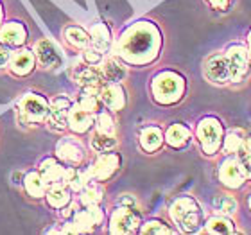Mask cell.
I'll use <instances>...</instances> for the list:
<instances>
[{
  "label": "cell",
  "mask_w": 251,
  "mask_h": 235,
  "mask_svg": "<svg viewBox=\"0 0 251 235\" xmlns=\"http://www.w3.org/2000/svg\"><path fill=\"white\" fill-rule=\"evenodd\" d=\"M244 176H246V174H244V169H242V165L237 162V160H228V162H225L219 173L221 182L230 188L241 187L242 182H244Z\"/></svg>",
  "instance_id": "8fae6325"
},
{
  "label": "cell",
  "mask_w": 251,
  "mask_h": 235,
  "mask_svg": "<svg viewBox=\"0 0 251 235\" xmlns=\"http://www.w3.org/2000/svg\"><path fill=\"white\" fill-rule=\"evenodd\" d=\"M27 31L22 24H16V22H11V24H5L2 29H0V42L5 43V45H20V43L25 42Z\"/></svg>",
  "instance_id": "9a60e30c"
},
{
  "label": "cell",
  "mask_w": 251,
  "mask_h": 235,
  "mask_svg": "<svg viewBox=\"0 0 251 235\" xmlns=\"http://www.w3.org/2000/svg\"><path fill=\"white\" fill-rule=\"evenodd\" d=\"M100 221H102V212L99 210V207L97 205H90L86 210L75 214L74 225H75L77 234H86V232L94 230V226L99 225Z\"/></svg>",
  "instance_id": "30bf717a"
},
{
  "label": "cell",
  "mask_w": 251,
  "mask_h": 235,
  "mask_svg": "<svg viewBox=\"0 0 251 235\" xmlns=\"http://www.w3.org/2000/svg\"><path fill=\"white\" fill-rule=\"evenodd\" d=\"M40 174L43 176L45 183L47 185H61L63 182H67V174H68V169L61 167L56 160L52 158H49L45 162L42 163V169H40Z\"/></svg>",
  "instance_id": "5bb4252c"
},
{
  "label": "cell",
  "mask_w": 251,
  "mask_h": 235,
  "mask_svg": "<svg viewBox=\"0 0 251 235\" xmlns=\"http://www.w3.org/2000/svg\"><path fill=\"white\" fill-rule=\"evenodd\" d=\"M115 146H117V140L113 135H106V133L97 131V133L92 136V147H94L95 151L106 153V151H110V149H113Z\"/></svg>",
  "instance_id": "83f0119b"
},
{
  "label": "cell",
  "mask_w": 251,
  "mask_h": 235,
  "mask_svg": "<svg viewBox=\"0 0 251 235\" xmlns=\"http://www.w3.org/2000/svg\"><path fill=\"white\" fill-rule=\"evenodd\" d=\"M198 138L201 142V147L206 155H214L221 147V138H223V128L219 120L204 119L198 128Z\"/></svg>",
  "instance_id": "5b68a950"
},
{
  "label": "cell",
  "mask_w": 251,
  "mask_h": 235,
  "mask_svg": "<svg viewBox=\"0 0 251 235\" xmlns=\"http://www.w3.org/2000/svg\"><path fill=\"white\" fill-rule=\"evenodd\" d=\"M119 163H121V158H119V155H115V153H106V155H102V157L92 165V169H90L92 180H108V178L117 171Z\"/></svg>",
  "instance_id": "9c48e42d"
},
{
  "label": "cell",
  "mask_w": 251,
  "mask_h": 235,
  "mask_svg": "<svg viewBox=\"0 0 251 235\" xmlns=\"http://www.w3.org/2000/svg\"><path fill=\"white\" fill-rule=\"evenodd\" d=\"M188 136H190V133H188V130L185 128V126L174 124V126L169 128L167 136H165V138H167V142L173 147H181L185 142L188 140Z\"/></svg>",
  "instance_id": "d4e9b609"
},
{
  "label": "cell",
  "mask_w": 251,
  "mask_h": 235,
  "mask_svg": "<svg viewBox=\"0 0 251 235\" xmlns=\"http://www.w3.org/2000/svg\"><path fill=\"white\" fill-rule=\"evenodd\" d=\"M100 199H102V190L100 187H95V185H90L83 190V196H81V201L83 205L90 207V205H99Z\"/></svg>",
  "instance_id": "d6a6232c"
},
{
  "label": "cell",
  "mask_w": 251,
  "mask_h": 235,
  "mask_svg": "<svg viewBox=\"0 0 251 235\" xmlns=\"http://www.w3.org/2000/svg\"><path fill=\"white\" fill-rule=\"evenodd\" d=\"M160 49V32L152 24H138L131 27L121 40L119 52L129 63H142L151 61L156 56Z\"/></svg>",
  "instance_id": "6da1fadb"
},
{
  "label": "cell",
  "mask_w": 251,
  "mask_h": 235,
  "mask_svg": "<svg viewBox=\"0 0 251 235\" xmlns=\"http://www.w3.org/2000/svg\"><path fill=\"white\" fill-rule=\"evenodd\" d=\"M204 232H210V234H231L233 228H231V223L225 217H214L206 223V228Z\"/></svg>",
  "instance_id": "4dcf8cb0"
},
{
  "label": "cell",
  "mask_w": 251,
  "mask_h": 235,
  "mask_svg": "<svg viewBox=\"0 0 251 235\" xmlns=\"http://www.w3.org/2000/svg\"><path fill=\"white\" fill-rule=\"evenodd\" d=\"M84 59H86V63H90V65H99V63L102 61V56H100V51H97V49H88V51L84 52Z\"/></svg>",
  "instance_id": "8d00e7d4"
},
{
  "label": "cell",
  "mask_w": 251,
  "mask_h": 235,
  "mask_svg": "<svg viewBox=\"0 0 251 235\" xmlns=\"http://www.w3.org/2000/svg\"><path fill=\"white\" fill-rule=\"evenodd\" d=\"M226 58L230 61V67H231V78L233 81H239V79L244 76L248 68V52L246 49L241 47V45H233L230 47L228 54H226Z\"/></svg>",
  "instance_id": "4fadbf2b"
},
{
  "label": "cell",
  "mask_w": 251,
  "mask_h": 235,
  "mask_svg": "<svg viewBox=\"0 0 251 235\" xmlns=\"http://www.w3.org/2000/svg\"><path fill=\"white\" fill-rule=\"evenodd\" d=\"M142 234H171V230L160 221H149L147 225L142 226Z\"/></svg>",
  "instance_id": "e575fe53"
},
{
  "label": "cell",
  "mask_w": 251,
  "mask_h": 235,
  "mask_svg": "<svg viewBox=\"0 0 251 235\" xmlns=\"http://www.w3.org/2000/svg\"><path fill=\"white\" fill-rule=\"evenodd\" d=\"M90 42L94 45V49L100 51V52H106L108 49H110V31H108V27L102 26V24H97V26L92 27V32H90Z\"/></svg>",
  "instance_id": "44dd1931"
},
{
  "label": "cell",
  "mask_w": 251,
  "mask_h": 235,
  "mask_svg": "<svg viewBox=\"0 0 251 235\" xmlns=\"http://www.w3.org/2000/svg\"><path fill=\"white\" fill-rule=\"evenodd\" d=\"M65 36H67V40L72 43L74 47L77 49H84L90 43L88 34L83 29H79V27H68L67 31H65Z\"/></svg>",
  "instance_id": "f546056e"
},
{
  "label": "cell",
  "mask_w": 251,
  "mask_h": 235,
  "mask_svg": "<svg viewBox=\"0 0 251 235\" xmlns=\"http://www.w3.org/2000/svg\"><path fill=\"white\" fill-rule=\"evenodd\" d=\"M241 147H242V140H241V138H239L237 135H233V133H231V135L226 136L225 149H226L228 153H237L239 149H241Z\"/></svg>",
  "instance_id": "d590c367"
},
{
  "label": "cell",
  "mask_w": 251,
  "mask_h": 235,
  "mask_svg": "<svg viewBox=\"0 0 251 235\" xmlns=\"http://www.w3.org/2000/svg\"><path fill=\"white\" fill-rule=\"evenodd\" d=\"M92 180V174L88 171H74V169H68L67 174V183L70 185L72 190H81L88 185V182Z\"/></svg>",
  "instance_id": "484cf974"
},
{
  "label": "cell",
  "mask_w": 251,
  "mask_h": 235,
  "mask_svg": "<svg viewBox=\"0 0 251 235\" xmlns=\"http://www.w3.org/2000/svg\"><path fill=\"white\" fill-rule=\"evenodd\" d=\"M242 169H244V174L248 178H251V153H246L242 157Z\"/></svg>",
  "instance_id": "74e56055"
},
{
  "label": "cell",
  "mask_w": 251,
  "mask_h": 235,
  "mask_svg": "<svg viewBox=\"0 0 251 235\" xmlns=\"http://www.w3.org/2000/svg\"><path fill=\"white\" fill-rule=\"evenodd\" d=\"M140 225V217L129 207H121L111 215V234H133Z\"/></svg>",
  "instance_id": "52a82bcc"
},
{
  "label": "cell",
  "mask_w": 251,
  "mask_h": 235,
  "mask_svg": "<svg viewBox=\"0 0 251 235\" xmlns=\"http://www.w3.org/2000/svg\"><path fill=\"white\" fill-rule=\"evenodd\" d=\"M74 78L77 81L81 86H97L99 81H102L100 78V72L99 70H95L92 68V65H86V67H77L75 68V72H74Z\"/></svg>",
  "instance_id": "7402d4cb"
},
{
  "label": "cell",
  "mask_w": 251,
  "mask_h": 235,
  "mask_svg": "<svg viewBox=\"0 0 251 235\" xmlns=\"http://www.w3.org/2000/svg\"><path fill=\"white\" fill-rule=\"evenodd\" d=\"M171 217L178 225H181L185 232H196L199 225V209L196 201L190 198H179L171 207Z\"/></svg>",
  "instance_id": "3957f363"
},
{
  "label": "cell",
  "mask_w": 251,
  "mask_h": 235,
  "mask_svg": "<svg viewBox=\"0 0 251 235\" xmlns=\"http://www.w3.org/2000/svg\"><path fill=\"white\" fill-rule=\"evenodd\" d=\"M9 52L5 51L4 47H0V68H4L5 65H7V61H9Z\"/></svg>",
  "instance_id": "f35d334b"
},
{
  "label": "cell",
  "mask_w": 251,
  "mask_h": 235,
  "mask_svg": "<svg viewBox=\"0 0 251 235\" xmlns=\"http://www.w3.org/2000/svg\"><path fill=\"white\" fill-rule=\"evenodd\" d=\"M95 124H97V131H100V133H106V135H113V133H115L113 119H111L108 113H99Z\"/></svg>",
  "instance_id": "836d02e7"
},
{
  "label": "cell",
  "mask_w": 251,
  "mask_h": 235,
  "mask_svg": "<svg viewBox=\"0 0 251 235\" xmlns=\"http://www.w3.org/2000/svg\"><path fill=\"white\" fill-rule=\"evenodd\" d=\"M204 76H206L212 83H217V84H225V83L233 81L230 61H228L226 56H221V54L212 56L208 61L204 63Z\"/></svg>",
  "instance_id": "8992f818"
},
{
  "label": "cell",
  "mask_w": 251,
  "mask_h": 235,
  "mask_svg": "<svg viewBox=\"0 0 251 235\" xmlns=\"http://www.w3.org/2000/svg\"><path fill=\"white\" fill-rule=\"evenodd\" d=\"M100 78L104 81H110V83H119L126 78V68L122 67L121 63L115 61V59H106V61H100Z\"/></svg>",
  "instance_id": "d6986e66"
},
{
  "label": "cell",
  "mask_w": 251,
  "mask_h": 235,
  "mask_svg": "<svg viewBox=\"0 0 251 235\" xmlns=\"http://www.w3.org/2000/svg\"><path fill=\"white\" fill-rule=\"evenodd\" d=\"M250 207H251V199H250Z\"/></svg>",
  "instance_id": "ee69618b"
},
{
  "label": "cell",
  "mask_w": 251,
  "mask_h": 235,
  "mask_svg": "<svg viewBox=\"0 0 251 235\" xmlns=\"http://www.w3.org/2000/svg\"><path fill=\"white\" fill-rule=\"evenodd\" d=\"M45 185H47V183H45L42 174L29 173L25 176V190L32 198H42L43 194H45Z\"/></svg>",
  "instance_id": "cb8c5ba5"
},
{
  "label": "cell",
  "mask_w": 251,
  "mask_h": 235,
  "mask_svg": "<svg viewBox=\"0 0 251 235\" xmlns=\"http://www.w3.org/2000/svg\"><path fill=\"white\" fill-rule=\"evenodd\" d=\"M100 101L104 103L110 110H122L126 104L124 90L117 83H111L100 90Z\"/></svg>",
  "instance_id": "2e32d148"
},
{
  "label": "cell",
  "mask_w": 251,
  "mask_h": 235,
  "mask_svg": "<svg viewBox=\"0 0 251 235\" xmlns=\"http://www.w3.org/2000/svg\"><path fill=\"white\" fill-rule=\"evenodd\" d=\"M47 199L52 207L61 209V207H65L70 201V196H68V190H65L63 185H52V187L49 188Z\"/></svg>",
  "instance_id": "4316f807"
},
{
  "label": "cell",
  "mask_w": 251,
  "mask_h": 235,
  "mask_svg": "<svg viewBox=\"0 0 251 235\" xmlns=\"http://www.w3.org/2000/svg\"><path fill=\"white\" fill-rule=\"evenodd\" d=\"M9 67L11 70L15 74H18V76H25V74H29L32 70V67H34V54L31 52V51H18V52H15L13 56H11L9 59Z\"/></svg>",
  "instance_id": "ac0fdd59"
},
{
  "label": "cell",
  "mask_w": 251,
  "mask_h": 235,
  "mask_svg": "<svg viewBox=\"0 0 251 235\" xmlns=\"http://www.w3.org/2000/svg\"><path fill=\"white\" fill-rule=\"evenodd\" d=\"M95 95H97V86H83V95L79 99V106L90 113H95L97 111V97Z\"/></svg>",
  "instance_id": "f1b7e54d"
},
{
  "label": "cell",
  "mask_w": 251,
  "mask_h": 235,
  "mask_svg": "<svg viewBox=\"0 0 251 235\" xmlns=\"http://www.w3.org/2000/svg\"><path fill=\"white\" fill-rule=\"evenodd\" d=\"M72 103L67 97H56L50 104L49 111V128L54 131H63L68 126V113H70Z\"/></svg>",
  "instance_id": "ba28073f"
},
{
  "label": "cell",
  "mask_w": 251,
  "mask_h": 235,
  "mask_svg": "<svg viewBox=\"0 0 251 235\" xmlns=\"http://www.w3.org/2000/svg\"><path fill=\"white\" fill-rule=\"evenodd\" d=\"M18 108H20V119L24 122H29V124H38V122L45 120L49 115V111H50L47 101L34 94L25 95L20 101Z\"/></svg>",
  "instance_id": "277c9868"
},
{
  "label": "cell",
  "mask_w": 251,
  "mask_h": 235,
  "mask_svg": "<svg viewBox=\"0 0 251 235\" xmlns=\"http://www.w3.org/2000/svg\"><path fill=\"white\" fill-rule=\"evenodd\" d=\"M36 58L43 68H56L61 65V56L58 49L54 47L52 42L49 40H40L36 45Z\"/></svg>",
  "instance_id": "7c38bea8"
},
{
  "label": "cell",
  "mask_w": 251,
  "mask_h": 235,
  "mask_svg": "<svg viewBox=\"0 0 251 235\" xmlns=\"http://www.w3.org/2000/svg\"><path fill=\"white\" fill-rule=\"evenodd\" d=\"M58 157L67 163H79L83 160V149L70 140H61L58 144Z\"/></svg>",
  "instance_id": "ffe728a7"
},
{
  "label": "cell",
  "mask_w": 251,
  "mask_h": 235,
  "mask_svg": "<svg viewBox=\"0 0 251 235\" xmlns=\"http://www.w3.org/2000/svg\"><path fill=\"white\" fill-rule=\"evenodd\" d=\"M246 153H251V138L248 140V144H246Z\"/></svg>",
  "instance_id": "60d3db41"
},
{
  "label": "cell",
  "mask_w": 251,
  "mask_h": 235,
  "mask_svg": "<svg viewBox=\"0 0 251 235\" xmlns=\"http://www.w3.org/2000/svg\"><path fill=\"white\" fill-rule=\"evenodd\" d=\"M250 49H251V32H250Z\"/></svg>",
  "instance_id": "b9f144b4"
},
{
  "label": "cell",
  "mask_w": 251,
  "mask_h": 235,
  "mask_svg": "<svg viewBox=\"0 0 251 235\" xmlns=\"http://www.w3.org/2000/svg\"><path fill=\"white\" fill-rule=\"evenodd\" d=\"M0 18H2V7H0Z\"/></svg>",
  "instance_id": "7bdbcfd3"
},
{
  "label": "cell",
  "mask_w": 251,
  "mask_h": 235,
  "mask_svg": "<svg viewBox=\"0 0 251 235\" xmlns=\"http://www.w3.org/2000/svg\"><path fill=\"white\" fill-rule=\"evenodd\" d=\"M214 207L219 210V212H223L225 215H231V214H235L237 201L233 198H230V196H217V198L214 199Z\"/></svg>",
  "instance_id": "1f68e13d"
},
{
  "label": "cell",
  "mask_w": 251,
  "mask_h": 235,
  "mask_svg": "<svg viewBox=\"0 0 251 235\" xmlns=\"http://www.w3.org/2000/svg\"><path fill=\"white\" fill-rule=\"evenodd\" d=\"M162 142H163V135L158 128H146V130L142 131L140 146L144 147L147 153L156 151L158 147L162 146Z\"/></svg>",
  "instance_id": "603a6c76"
},
{
  "label": "cell",
  "mask_w": 251,
  "mask_h": 235,
  "mask_svg": "<svg viewBox=\"0 0 251 235\" xmlns=\"http://www.w3.org/2000/svg\"><path fill=\"white\" fill-rule=\"evenodd\" d=\"M185 83L181 76L174 72H162L158 74L154 81H152V94L154 99L162 104H171L183 95Z\"/></svg>",
  "instance_id": "7a4b0ae2"
},
{
  "label": "cell",
  "mask_w": 251,
  "mask_h": 235,
  "mask_svg": "<svg viewBox=\"0 0 251 235\" xmlns=\"http://www.w3.org/2000/svg\"><path fill=\"white\" fill-rule=\"evenodd\" d=\"M92 115H94V113L83 110L79 104L72 106V108H70V113H68V126H70V130L75 131V133L88 131L90 126H92Z\"/></svg>",
  "instance_id": "e0dca14e"
},
{
  "label": "cell",
  "mask_w": 251,
  "mask_h": 235,
  "mask_svg": "<svg viewBox=\"0 0 251 235\" xmlns=\"http://www.w3.org/2000/svg\"><path fill=\"white\" fill-rule=\"evenodd\" d=\"M210 4L214 5L215 9H225L226 4H228V0H210Z\"/></svg>",
  "instance_id": "ab89813d"
}]
</instances>
